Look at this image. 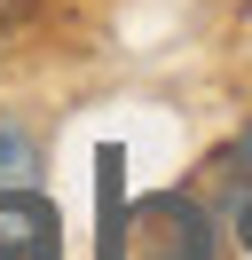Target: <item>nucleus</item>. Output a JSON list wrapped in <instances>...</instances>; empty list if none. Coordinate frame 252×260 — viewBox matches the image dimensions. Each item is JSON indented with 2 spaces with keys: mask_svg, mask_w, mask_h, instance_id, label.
I'll return each instance as SVG.
<instances>
[{
  "mask_svg": "<svg viewBox=\"0 0 252 260\" xmlns=\"http://www.w3.org/2000/svg\"><path fill=\"white\" fill-rule=\"evenodd\" d=\"M134 260H213V237H205V213L189 197H150L134 213V237H126Z\"/></svg>",
  "mask_w": 252,
  "mask_h": 260,
  "instance_id": "obj_1",
  "label": "nucleus"
},
{
  "mask_svg": "<svg viewBox=\"0 0 252 260\" xmlns=\"http://www.w3.org/2000/svg\"><path fill=\"white\" fill-rule=\"evenodd\" d=\"M0 260H55V213L32 189H0Z\"/></svg>",
  "mask_w": 252,
  "mask_h": 260,
  "instance_id": "obj_2",
  "label": "nucleus"
},
{
  "mask_svg": "<svg viewBox=\"0 0 252 260\" xmlns=\"http://www.w3.org/2000/svg\"><path fill=\"white\" fill-rule=\"evenodd\" d=\"M40 166H47L40 134H32L24 118L0 111V189H40Z\"/></svg>",
  "mask_w": 252,
  "mask_h": 260,
  "instance_id": "obj_3",
  "label": "nucleus"
}]
</instances>
